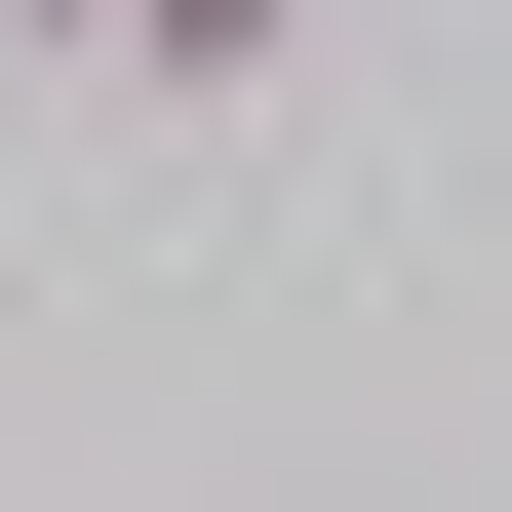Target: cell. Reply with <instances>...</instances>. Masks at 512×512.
I'll return each mask as SVG.
<instances>
[{
    "label": "cell",
    "instance_id": "6da1fadb",
    "mask_svg": "<svg viewBox=\"0 0 512 512\" xmlns=\"http://www.w3.org/2000/svg\"><path fill=\"white\" fill-rule=\"evenodd\" d=\"M119 79H158V119H276V79H316V0H119Z\"/></svg>",
    "mask_w": 512,
    "mask_h": 512
},
{
    "label": "cell",
    "instance_id": "7a4b0ae2",
    "mask_svg": "<svg viewBox=\"0 0 512 512\" xmlns=\"http://www.w3.org/2000/svg\"><path fill=\"white\" fill-rule=\"evenodd\" d=\"M0 40H79V79H119V0H0Z\"/></svg>",
    "mask_w": 512,
    "mask_h": 512
}]
</instances>
